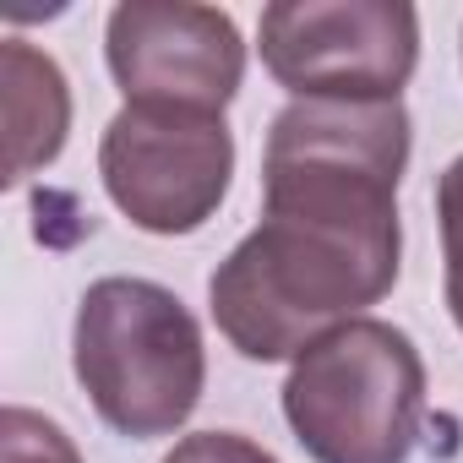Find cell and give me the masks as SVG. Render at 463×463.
I'll return each mask as SVG.
<instances>
[{
    "label": "cell",
    "mask_w": 463,
    "mask_h": 463,
    "mask_svg": "<svg viewBox=\"0 0 463 463\" xmlns=\"http://www.w3.org/2000/svg\"><path fill=\"white\" fill-rule=\"evenodd\" d=\"M409 147L403 99H295L273 115L262 223L207 279V306L229 349L257 365H295L317 338L392 295Z\"/></svg>",
    "instance_id": "1"
},
{
    "label": "cell",
    "mask_w": 463,
    "mask_h": 463,
    "mask_svg": "<svg viewBox=\"0 0 463 463\" xmlns=\"http://www.w3.org/2000/svg\"><path fill=\"white\" fill-rule=\"evenodd\" d=\"M71 371L109 430L131 441L175 436L207 387L202 322L175 289L109 273L77 300Z\"/></svg>",
    "instance_id": "2"
},
{
    "label": "cell",
    "mask_w": 463,
    "mask_h": 463,
    "mask_svg": "<svg viewBox=\"0 0 463 463\" xmlns=\"http://www.w3.org/2000/svg\"><path fill=\"white\" fill-rule=\"evenodd\" d=\"M284 420L311 463H409L425 420V360L382 317L317 338L284 376Z\"/></svg>",
    "instance_id": "3"
},
{
    "label": "cell",
    "mask_w": 463,
    "mask_h": 463,
    "mask_svg": "<svg viewBox=\"0 0 463 463\" xmlns=\"http://www.w3.org/2000/svg\"><path fill=\"white\" fill-rule=\"evenodd\" d=\"M99 180L142 235H196L235 180V131L218 109L120 104L99 137Z\"/></svg>",
    "instance_id": "4"
},
{
    "label": "cell",
    "mask_w": 463,
    "mask_h": 463,
    "mask_svg": "<svg viewBox=\"0 0 463 463\" xmlns=\"http://www.w3.org/2000/svg\"><path fill=\"white\" fill-rule=\"evenodd\" d=\"M257 50L295 99H403L420 66V12L409 0H273Z\"/></svg>",
    "instance_id": "5"
},
{
    "label": "cell",
    "mask_w": 463,
    "mask_h": 463,
    "mask_svg": "<svg viewBox=\"0 0 463 463\" xmlns=\"http://www.w3.org/2000/svg\"><path fill=\"white\" fill-rule=\"evenodd\" d=\"M104 61L126 104L229 109L246 82L235 17L196 0H120L104 23Z\"/></svg>",
    "instance_id": "6"
},
{
    "label": "cell",
    "mask_w": 463,
    "mask_h": 463,
    "mask_svg": "<svg viewBox=\"0 0 463 463\" xmlns=\"http://www.w3.org/2000/svg\"><path fill=\"white\" fill-rule=\"evenodd\" d=\"M0 93H6V185L50 169L71 131V82L61 61L28 39H6L0 50Z\"/></svg>",
    "instance_id": "7"
},
{
    "label": "cell",
    "mask_w": 463,
    "mask_h": 463,
    "mask_svg": "<svg viewBox=\"0 0 463 463\" xmlns=\"http://www.w3.org/2000/svg\"><path fill=\"white\" fill-rule=\"evenodd\" d=\"M0 463H82V452L50 414L6 403L0 409Z\"/></svg>",
    "instance_id": "8"
},
{
    "label": "cell",
    "mask_w": 463,
    "mask_h": 463,
    "mask_svg": "<svg viewBox=\"0 0 463 463\" xmlns=\"http://www.w3.org/2000/svg\"><path fill=\"white\" fill-rule=\"evenodd\" d=\"M436 223H441V295L463 333V153L436 175Z\"/></svg>",
    "instance_id": "9"
},
{
    "label": "cell",
    "mask_w": 463,
    "mask_h": 463,
    "mask_svg": "<svg viewBox=\"0 0 463 463\" xmlns=\"http://www.w3.org/2000/svg\"><path fill=\"white\" fill-rule=\"evenodd\" d=\"M164 463H279V458L241 430H196V436H180L164 452Z\"/></svg>",
    "instance_id": "10"
}]
</instances>
